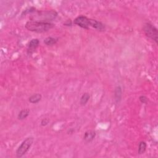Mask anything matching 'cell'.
Segmentation results:
<instances>
[{
    "label": "cell",
    "instance_id": "6da1fadb",
    "mask_svg": "<svg viewBox=\"0 0 158 158\" xmlns=\"http://www.w3.org/2000/svg\"><path fill=\"white\" fill-rule=\"evenodd\" d=\"M54 27L55 25L53 24H51L50 22L37 21H28L26 24V28L28 30L37 33L47 32L51 30V29Z\"/></svg>",
    "mask_w": 158,
    "mask_h": 158
},
{
    "label": "cell",
    "instance_id": "7a4b0ae2",
    "mask_svg": "<svg viewBox=\"0 0 158 158\" xmlns=\"http://www.w3.org/2000/svg\"><path fill=\"white\" fill-rule=\"evenodd\" d=\"M33 140L34 139L32 137H28L24 140L16 151V156L17 157H22L24 156L30 149L33 143Z\"/></svg>",
    "mask_w": 158,
    "mask_h": 158
},
{
    "label": "cell",
    "instance_id": "3957f363",
    "mask_svg": "<svg viewBox=\"0 0 158 158\" xmlns=\"http://www.w3.org/2000/svg\"><path fill=\"white\" fill-rule=\"evenodd\" d=\"M143 31L146 36L154 40L155 43L157 44L158 31L156 27L150 23H146L143 27Z\"/></svg>",
    "mask_w": 158,
    "mask_h": 158
},
{
    "label": "cell",
    "instance_id": "277c9868",
    "mask_svg": "<svg viewBox=\"0 0 158 158\" xmlns=\"http://www.w3.org/2000/svg\"><path fill=\"white\" fill-rule=\"evenodd\" d=\"M90 22V19H89L88 17L84 16H78L77 17H76L74 21V24L85 29L89 28Z\"/></svg>",
    "mask_w": 158,
    "mask_h": 158
},
{
    "label": "cell",
    "instance_id": "5b68a950",
    "mask_svg": "<svg viewBox=\"0 0 158 158\" xmlns=\"http://www.w3.org/2000/svg\"><path fill=\"white\" fill-rule=\"evenodd\" d=\"M40 44V41L38 38L32 39L28 45V54H31L37 49Z\"/></svg>",
    "mask_w": 158,
    "mask_h": 158
},
{
    "label": "cell",
    "instance_id": "8992f818",
    "mask_svg": "<svg viewBox=\"0 0 158 158\" xmlns=\"http://www.w3.org/2000/svg\"><path fill=\"white\" fill-rule=\"evenodd\" d=\"M90 27H92L99 31H104L105 30V26L103 23L95 19H90Z\"/></svg>",
    "mask_w": 158,
    "mask_h": 158
},
{
    "label": "cell",
    "instance_id": "52a82bcc",
    "mask_svg": "<svg viewBox=\"0 0 158 158\" xmlns=\"http://www.w3.org/2000/svg\"><path fill=\"white\" fill-rule=\"evenodd\" d=\"M96 137V132L93 130H88L84 133V139L86 142H92Z\"/></svg>",
    "mask_w": 158,
    "mask_h": 158
},
{
    "label": "cell",
    "instance_id": "ba28073f",
    "mask_svg": "<svg viewBox=\"0 0 158 158\" xmlns=\"http://www.w3.org/2000/svg\"><path fill=\"white\" fill-rule=\"evenodd\" d=\"M122 89L120 86H118L115 87V90H114V98H115V101L117 103H119L122 98Z\"/></svg>",
    "mask_w": 158,
    "mask_h": 158
},
{
    "label": "cell",
    "instance_id": "9c48e42d",
    "mask_svg": "<svg viewBox=\"0 0 158 158\" xmlns=\"http://www.w3.org/2000/svg\"><path fill=\"white\" fill-rule=\"evenodd\" d=\"M42 98V95L40 94V93H36V94H34L29 98L28 101L32 104H36L40 102Z\"/></svg>",
    "mask_w": 158,
    "mask_h": 158
},
{
    "label": "cell",
    "instance_id": "30bf717a",
    "mask_svg": "<svg viewBox=\"0 0 158 158\" xmlns=\"http://www.w3.org/2000/svg\"><path fill=\"white\" fill-rule=\"evenodd\" d=\"M58 41V39L56 38H54L52 37H49L46 38L44 40V43L47 46H52L55 45Z\"/></svg>",
    "mask_w": 158,
    "mask_h": 158
},
{
    "label": "cell",
    "instance_id": "8fae6325",
    "mask_svg": "<svg viewBox=\"0 0 158 158\" xmlns=\"http://www.w3.org/2000/svg\"><path fill=\"white\" fill-rule=\"evenodd\" d=\"M29 114H30V110L29 109H22L20 111V113L18 114V119L19 120H24L27 118Z\"/></svg>",
    "mask_w": 158,
    "mask_h": 158
},
{
    "label": "cell",
    "instance_id": "7c38bea8",
    "mask_svg": "<svg viewBox=\"0 0 158 158\" xmlns=\"http://www.w3.org/2000/svg\"><path fill=\"white\" fill-rule=\"evenodd\" d=\"M90 98V96L89 93H84L82 96H81L80 101V103L81 106H85V105L89 102Z\"/></svg>",
    "mask_w": 158,
    "mask_h": 158
},
{
    "label": "cell",
    "instance_id": "4fadbf2b",
    "mask_svg": "<svg viewBox=\"0 0 158 158\" xmlns=\"http://www.w3.org/2000/svg\"><path fill=\"white\" fill-rule=\"evenodd\" d=\"M146 147H147V145H146L145 142H140L139 145H138V153L140 154H143L146 149Z\"/></svg>",
    "mask_w": 158,
    "mask_h": 158
},
{
    "label": "cell",
    "instance_id": "5bb4252c",
    "mask_svg": "<svg viewBox=\"0 0 158 158\" xmlns=\"http://www.w3.org/2000/svg\"><path fill=\"white\" fill-rule=\"evenodd\" d=\"M139 99L140 102H141L142 103H143V104H146L148 103V99L147 98V97H146L145 96H141L140 98H139Z\"/></svg>",
    "mask_w": 158,
    "mask_h": 158
},
{
    "label": "cell",
    "instance_id": "9a60e30c",
    "mask_svg": "<svg viewBox=\"0 0 158 158\" xmlns=\"http://www.w3.org/2000/svg\"><path fill=\"white\" fill-rule=\"evenodd\" d=\"M50 122V120L47 118H45V119H43L42 120V121H41V125H42V126L43 127H45L46 125H47Z\"/></svg>",
    "mask_w": 158,
    "mask_h": 158
}]
</instances>
